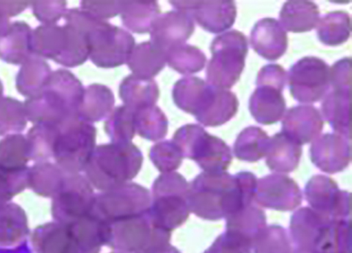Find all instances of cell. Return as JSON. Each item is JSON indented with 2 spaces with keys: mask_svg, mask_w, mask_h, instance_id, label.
I'll return each instance as SVG.
<instances>
[{
  "mask_svg": "<svg viewBox=\"0 0 352 253\" xmlns=\"http://www.w3.org/2000/svg\"><path fill=\"white\" fill-rule=\"evenodd\" d=\"M85 89L80 81L66 69L52 72L42 92L26 100L27 119L34 124H61L79 119L78 110Z\"/></svg>",
  "mask_w": 352,
  "mask_h": 253,
  "instance_id": "3",
  "label": "cell"
},
{
  "mask_svg": "<svg viewBox=\"0 0 352 253\" xmlns=\"http://www.w3.org/2000/svg\"><path fill=\"white\" fill-rule=\"evenodd\" d=\"M120 96L125 106L138 111L155 106L160 97V89L155 80L131 75L122 81Z\"/></svg>",
  "mask_w": 352,
  "mask_h": 253,
  "instance_id": "29",
  "label": "cell"
},
{
  "mask_svg": "<svg viewBox=\"0 0 352 253\" xmlns=\"http://www.w3.org/2000/svg\"><path fill=\"white\" fill-rule=\"evenodd\" d=\"M155 253H182L176 248L169 245L166 248L162 249Z\"/></svg>",
  "mask_w": 352,
  "mask_h": 253,
  "instance_id": "51",
  "label": "cell"
},
{
  "mask_svg": "<svg viewBox=\"0 0 352 253\" xmlns=\"http://www.w3.org/2000/svg\"><path fill=\"white\" fill-rule=\"evenodd\" d=\"M142 162V153L132 142H112L96 147L84 171L93 187L106 192L130 183Z\"/></svg>",
  "mask_w": 352,
  "mask_h": 253,
  "instance_id": "6",
  "label": "cell"
},
{
  "mask_svg": "<svg viewBox=\"0 0 352 253\" xmlns=\"http://www.w3.org/2000/svg\"><path fill=\"white\" fill-rule=\"evenodd\" d=\"M64 17L66 23L86 34L89 58L96 66L111 69L127 63L135 47V39L129 32L78 8L67 10Z\"/></svg>",
  "mask_w": 352,
  "mask_h": 253,
  "instance_id": "5",
  "label": "cell"
},
{
  "mask_svg": "<svg viewBox=\"0 0 352 253\" xmlns=\"http://www.w3.org/2000/svg\"><path fill=\"white\" fill-rule=\"evenodd\" d=\"M9 26L10 25H9L8 18L0 14V37L6 32Z\"/></svg>",
  "mask_w": 352,
  "mask_h": 253,
  "instance_id": "50",
  "label": "cell"
},
{
  "mask_svg": "<svg viewBox=\"0 0 352 253\" xmlns=\"http://www.w3.org/2000/svg\"><path fill=\"white\" fill-rule=\"evenodd\" d=\"M115 104L112 90L107 86L94 84L85 90L78 110L80 120L88 123L98 122L109 116Z\"/></svg>",
  "mask_w": 352,
  "mask_h": 253,
  "instance_id": "28",
  "label": "cell"
},
{
  "mask_svg": "<svg viewBox=\"0 0 352 253\" xmlns=\"http://www.w3.org/2000/svg\"><path fill=\"white\" fill-rule=\"evenodd\" d=\"M266 227L265 212L252 204L226 218V229L228 231L241 234L252 242Z\"/></svg>",
  "mask_w": 352,
  "mask_h": 253,
  "instance_id": "35",
  "label": "cell"
},
{
  "mask_svg": "<svg viewBox=\"0 0 352 253\" xmlns=\"http://www.w3.org/2000/svg\"><path fill=\"white\" fill-rule=\"evenodd\" d=\"M30 2L27 1H0V14L8 18L14 16L25 10Z\"/></svg>",
  "mask_w": 352,
  "mask_h": 253,
  "instance_id": "49",
  "label": "cell"
},
{
  "mask_svg": "<svg viewBox=\"0 0 352 253\" xmlns=\"http://www.w3.org/2000/svg\"><path fill=\"white\" fill-rule=\"evenodd\" d=\"M34 15L44 25H56L67 12L66 1L32 2Z\"/></svg>",
  "mask_w": 352,
  "mask_h": 253,
  "instance_id": "46",
  "label": "cell"
},
{
  "mask_svg": "<svg viewBox=\"0 0 352 253\" xmlns=\"http://www.w3.org/2000/svg\"><path fill=\"white\" fill-rule=\"evenodd\" d=\"M317 26L318 38L327 46H340L350 37L351 18L346 12H329L319 21Z\"/></svg>",
  "mask_w": 352,
  "mask_h": 253,
  "instance_id": "36",
  "label": "cell"
},
{
  "mask_svg": "<svg viewBox=\"0 0 352 253\" xmlns=\"http://www.w3.org/2000/svg\"><path fill=\"white\" fill-rule=\"evenodd\" d=\"M330 68L317 57H305L289 71V87L297 102H318L327 95L330 87Z\"/></svg>",
  "mask_w": 352,
  "mask_h": 253,
  "instance_id": "16",
  "label": "cell"
},
{
  "mask_svg": "<svg viewBox=\"0 0 352 253\" xmlns=\"http://www.w3.org/2000/svg\"><path fill=\"white\" fill-rule=\"evenodd\" d=\"M96 129L80 119L59 124L53 148L56 164L68 174L84 171L96 148Z\"/></svg>",
  "mask_w": 352,
  "mask_h": 253,
  "instance_id": "12",
  "label": "cell"
},
{
  "mask_svg": "<svg viewBox=\"0 0 352 253\" xmlns=\"http://www.w3.org/2000/svg\"><path fill=\"white\" fill-rule=\"evenodd\" d=\"M32 42L30 26L23 21L14 23L0 37V59L11 65H23L33 55Z\"/></svg>",
  "mask_w": 352,
  "mask_h": 253,
  "instance_id": "24",
  "label": "cell"
},
{
  "mask_svg": "<svg viewBox=\"0 0 352 253\" xmlns=\"http://www.w3.org/2000/svg\"><path fill=\"white\" fill-rule=\"evenodd\" d=\"M254 253H292L290 236L281 226L272 225L261 231L252 242Z\"/></svg>",
  "mask_w": 352,
  "mask_h": 253,
  "instance_id": "42",
  "label": "cell"
},
{
  "mask_svg": "<svg viewBox=\"0 0 352 253\" xmlns=\"http://www.w3.org/2000/svg\"><path fill=\"white\" fill-rule=\"evenodd\" d=\"M168 66L182 75H191L201 72L205 67V54L191 45L182 44L166 53Z\"/></svg>",
  "mask_w": 352,
  "mask_h": 253,
  "instance_id": "39",
  "label": "cell"
},
{
  "mask_svg": "<svg viewBox=\"0 0 352 253\" xmlns=\"http://www.w3.org/2000/svg\"><path fill=\"white\" fill-rule=\"evenodd\" d=\"M166 63L165 53L149 41L135 46L126 63L132 75L142 79H152L164 69Z\"/></svg>",
  "mask_w": 352,
  "mask_h": 253,
  "instance_id": "30",
  "label": "cell"
},
{
  "mask_svg": "<svg viewBox=\"0 0 352 253\" xmlns=\"http://www.w3.org/2000/svg\"><path fill=\"white\" fill-rule=\"evenodd\" d=\"M40 253H80L78 243L66 224L52 223L40 229V243H35Z\"/></svg>",
  "mask_w": 352,
  "mask_h": 253,
  "instance_id": "33",
  "label": "cell"
},
{
  "mask_svg": "<svg viewBox=\"0 0 352 253\" xmlns=\"http://www.w3.org/2000/svg\"><path fill=\"white\" fill-rule=\"evenodd\" d=\"M257 178L249 171L236 175L206 173L189 183L188 203L190 212L211 221L228 218L252 204L256 196Z\"/></svg>",
  "mask_w": 352,
  "mask_h": 253,
  "instance_id": "1",
  "label": "cell"
},
{
  "mask_svg": "<svg viewBox=\"0 0 352 253\" xmlns=\"http://www.w3.org/2000/svg\"><path fill=\"white\" fill-rule=\"evenodd\" d=\"M177 11L190 15L207 32L219 34L231 28L236 21L237 8L228 1H170Z\"/></svg>",
  "mask_w": 352,
  "mask_h": 253,
  "instance_id": "18",
  "label": "cell"
},
{
  "mask_svg": "<svg viewBox=\"0 0 352 253\" xmlns=\"http://www.w3.org/2000/svg\"><path fill=\"white\" fill-rule=\"evenodd\" d=\"M195 32L192 16L182 11H173L160 14L153 21L151 43L162 52L186 43Z\"/></svg>",
  "mask_w": 352,
  "mask_h": 253,
  "instance_id": "20",
  "label": "cell"
},
{
  "mask_svg": "<svg viewBox=\"0 0 352 253\" xmlns=\"http://www.w3.org/2000/svg\"><path fill=\"white\" fill-rule=\"evenodd\" d=\"M149 157L162 174L174 173L182 166L184 159L177 144L168 140L153 146L151 148Z\"/></svg>",
  "mask_w": 352,
  "mask_h": 253,
  "instance_id": "44",
  "label": "cell"
},
{
  "mask_svg": "<svg viewBox=\"0 0 352 253\" xmlns=\"http://www.w3.org/2000/svg\"><path fill=\"white\" fill-rule=\"evenodd\" d=\"M270 139L258 126H248L238 135L234 144V155L240 160L256 162L266 157Z\"/></svg>",
  "mask_w": 352,
  "mask_h": 253,
  "instance_id": "34",
  "label": "cell"
},
{
  "mask_svg": "<svg viewBox=\"0 0 352 253\" xmlns=\"http://www.w3.org/2000/svg\"><path fill=\"white\" fill-rule=\"evenodd\" d=\"M302 153L300 144L278 133L270 139L266 164L274 173H290L299 166Z\"/></svg>",
  "mask_w": 352,
  "mask_h": 253,
  "instance_id": "25",
  "label": "cell"
},
{
  "mask_svg": "<svg viewBox=\"0 0 352 253\" xmlns=\"http://www.w3.org/2000/svg\"><path fill=\"white\" fill-rule=\"evenodd\" d=\"M312 210L336 219H351V194L341 191L338 184L324 175L312 177L305 188Z\"/></svg>",
  "mask_w": 352,
  "mask_h": 253,
  "instance_id": "17",
  "label": "cell"
},
{
  "mask_svg": "<svg viewBox=\"0 0 352 253\" xmlns=\"http://www.w3.org/2000/svg\"><path fill=\"white\" fill-rule=\"evenodd\" d=\"M174 102L180 110L195 117L206 126H219L236 115L238 98L228 89L213 87L197 77L180 79L173 91Z\"/></svg>",
  "mask_w": 352,
  "mask_h": 253,
  "instance_id": "4",
  "label": "cell"
},
{
  "mask_svg": "<svg viewBox=\"0 0 352 253\" xmlns=\"http://www.w3.org/2000/svg\"><path fill=\"white\" fill-rule=\"evenodd\" d=\"M252 241L242 234L226 230L204 253H252Z\"/></svg>",
  "mask_w": 352,
  "mask_h": 253,
  "instance_id": "45",
  "label": "cell"
},
{
  "mask_svg": "<svg viewBox=\"0 0 352 253\" xmlns=\"http://www.w3.org/2000/svg\"><path fill=\"white\" fill-rule=\"evenodd\" d=\"M106 245L129 253H155L170 245L171 232L153 223L149 210L119 221L106 224Z\"/></svg>",
  "mask_w": 352,
  "mask_h": 253,
  "instance_id": "8",
  "label": "cell"
},
{
  "mask_svg": "<svg viewBox=\"0 0 352 253\" xmlns=\"http://www.w3.org/2000/svg\"><path fill=\"white\" fill-rule=\"evenodd\" d=\"M279 19L285 30L293 33L308 32L319 23V8L311 1H287L282 8Z\"/></svg>",
  "mask_w": 352,
  "mask_h": 253,
  "instance_id": "27",
  "label": "cell"
},
{
  "mask_svg": "<svg viewBox=\"0 0 352 253\" xmlns=\"http://www.w3.org/2000/svg\"><path fill=\"white\" fill-rule=\"evenodd\" d=\"M287 72L278 65H268L258 72L257 88L250 99V111L257 122L274 124L280 121L286 111L283 91Z\"/></svg>",
  "mask_w": 352,
  "mask_h": 253,
  "instance_id": "13",
  "label": "cell"
},
{
  "mask_svg": "<svg viewBox=\"0 0 352 253\" xmlns=\"http://www.w3.org/2000/svg\"><path fill=\"white\" fill-rule=\"evenodd\" d=\"M330 84L333 88L351 89V59L345 58L335 63L330 69Z\"/></svg>",
  "mask_w": 352,
  "mask_h": 253,
  "instance_id": "48",
  "label": "cell"
},
{
  "mask_svg": "<svg viewBox=\"0 0 352 253\" xmlns=\"http://www.w3.org/2000/svg\"><path fill=\"white\" fill-rule=\"evenodd\" d=\"M24 104L16 99H0V135L23 131L27 124Z\"/></svg>",
  "mask_w": 352,
  "mask_h": 253,
  "instance_id": "43",
  "label": "cell"
},
{
  "mask_svg": "<svg viewBox=\"0 0 352 253\" xmlns=\"http://www.w3.org/2000/svg\"><path fill=\"white\" fill-rule=\"evenodd\" d=\"M52 74L48 63L32 55L23 65L16 76V89L29 98L39 95Z\"/></svg>",
  "mask_w": 352,
  "mask_h": 253,
  "instance_id": "31",
  "label": "cell"
},
{
  "mask_svg": "<svg viewBox=\"0 0 352 253\" xmlns=\"http://www.w3.org/2000/svg\"><path fill=\"white\" fill-rule=\"evenodd\" d=\"M96 194L86 177L67 174L53 197L52 214L58 223L69 224L92 214Z\"/></svg>",
  "mask_w": 352,
  "mask_h": 253,
  "instance_id": "15",
  "label": "cell"
},
{
  "mask_svg": "<svg viewBox=\"0 0 352 253\" xmlns=\"http://www.w3.org/2000/svg\"><path fill=\"white\" fill-rule=\"evenodd\" d=\"M173 141L184 158L194 160L206 173H223L232 164V151L228 144L200 125L182 126L175 132Z\"/></svg>",
  "mask_w": 352,
  "mask_h": 253,
  "instance_id": "11",
  "label": "cell"
},
{
  "mask_svg": "<svg viewBox=\"0 0 352 253\" xmlns=\"http://www.w3.org/2000/svg\"><path fill=\"white\" fill-rule=\"evenodd\" d=\"M151 201L148 188L130 182L96 194L92 214L104 223L111 224L148 211Z\"/></svg>",
  "mask_w": 352,
  "mask_h": 253,
  "instance_id": "14",
  "label": "cell"
},
{
  "mask_svg": "<svg viewBox=\"0 0 352 253\" xmlns=\"http://www.w3.org/2000/svg\"><path fill=\"white\" fill-rule=\"evenodd\" d=\"M254 200L267 209L290 212L301 205L302 195L292 178L275 174L258 180Z\"/></svg>",
  "mask_w": 352,
  "mask_h": 253,
  "instance_id": "19",
  "label": "cell"
},
{
  "mask_svg": "<svg viewBox=\"0 0 352 253\" xmlns=\"http://www.w3.org/2000/svg\"><path fill=\"white\" fill-rule=\"evenodd\" d=\"M189 184L177 173L162 174L153 182L149 214L157 227L170 232L182 226L190 214Z\"/></svg>",
  "mask_w": 352,
  "mask_h": 253,
  "instance_id": "9",
  "label": "cell"
},
{
  "mask_svg": "<svg viewBox=\"0 0 352 253\" xmlns=\"http://www.w3.org/2000/svg\"><path fill=\"white\" fill-rule=\"evenodd\" d=\"M292 253H351V219H336L304 207L291 219Z\"/></svg>",
  "mask_w": 352,
  "mask_h": 253,
  "instance_id": "2",
  "label": "cell"
},
{
  "mask_svg": "<svg viewBox=\"0 0 352 253\" xmlns=\"http://www.w3.org/2000/svg\"><path fill=\"white\" fill-rule=\"evenodd\" d=\"M134 123L136 133L144 139L157 142L166 137L168 121L156 105L134 111Z\"/></svg>",
  "mask_w": 352,
  "mask_h": 253,
  "instance_id": "37",
  "label": "cell"
},
{
  "mask_svg": "<svg viewBox=\"0 0 352 253\" xmlns=\"http://www.w3.org/2000/svg\"><path fill=\"white\" fill-rule=\"evenodd\" d=\"M59 125L50 123L37 124L29 131L28 142L30 159L38 162H47L53 157Z\"/></svg>",
  "mask_w": 352,
  "mask_h": 253,
  "instance_id": "38",
  "label": "cell"
},
{
  "mask_svg": "<svg viewBox=\"0 0 352 253\" xmlns=\"http://www.w3.org/2000/svg\"><path fill=\"white\" fill-rule=\"evenodd\" d=\"M323 125L322 115L317 108L312 105H299L286 113L282 133L302 146L318 139Z\"/></svg>",
  "mask_w": 352,
  "mask_h": 253,
  "instance_id": "22",
  "label": "cell"
},
{
  "mask_svg": "<svg viewBox=\"0 0 352 253\" xmlns=\"http://www.w3.org/2000/svg\"><path fill=\"white\" fill-rule=\"evenodd\" d=\"M252 48L265 59L275 61L285 55L287 35L283 25L274 18H265L254 27L250 35Z\"/></svg>",
  "mask_w": 352,
  "mask_h": 253,
  "instance_id": "23",
  "label": "cell"
},
{
  "mask_svg": "<svg viewBox=\"0 0 352 253\" xmlns=\"http://www.w3.org/2000/svg\"><path fill=\"white\" fill-rule=\"evenodd\" d=\"M30 159L28 142L23 135H9L0 142V165L3 167L23 168Z\"/></svg>",
  "mask_w": 352,
  "mask_h": 253,
  "instance_id": "41",
  "label": "cell"
},
{
  "mask_svg": "<svg viewBox=\"0 0 352 253\" xmlns=\"http://www.w3.org/2000/svg\"><path fill=\"white\" fill-rule=\"evenodd\" d=\"M33 55L66 67L82 65L89 57L86 35L75 26L43 25L32 32Z\"/></svg>",
  "mask_w": 352,
  "mask_h": 253,
  "instance_id": "7",
  "label": "cell"
},
{
  "mask_svg": "<svg viewBox=\"0 0 352 253\" xmlns=\"http://www.w3.org/2000/svg\"><path fill=\"white\" fill-rule=\"evenodd\" d=\"M104 131L112 142H131L137 133L134 111L125 105L115 108L104 123Z\"/></svg>",
  "mask_w": 352,
  "mask_h": 253,
  "instance_id": "40",
  "label": "cell"
},
{
  "mask_svg": "<svg viewBox=\"0 0 352 253\" xmlns=\"http://www.w3.org/2000/svg\"><path fill=\"white\" fill-rule=\"evenodd\" d=\"M351 157V139L337 133L322 135L310 148L311 162L324 173L336 174L345 170Z\"/></svg>",
  "mask_w": 352,
  "mask_h": 253,
  "instance_id": "21",
  "label": "cell"
},
{
  "mask_svg": "<svg viewBox=\"0 0 352 253\" xmlns=\"http://www.w3.org/2000/svg\"><path fill=\"white\" fill-rule=\"evenodd\" d=\"M120 14L124 25L129 30L146 34L160 14V8L157 1H120Z\"/></svg>",
  "mask_w": 352,
  "mask_h": 253,
  "instance_id": "32",
  "label": "cell"
},
{
  "mask_svg": "<svg viewBox=\"0 0 352 253\" xmlns=\"http://www.w3.org/2000/svg\"><path fill=\"white\" fill-rule=\"evenodd\" d=\"M80 7L81 10L100 21L120 14V1H82Z\"/></svg>",
  "mask_w": 352,
  "mask_h": 253,
  "instance_id": "47",
  "label": "cell"
},
{
  "mask_svg": "<svg viewBox=\"0 0 352 253\" xmlns=\"http://www.w3.org/2000/svg\"><path fill=\"white\" fill-rule=\"evenodd\" d=\"M3 93V87L1 80H0V99L2 98Z\"/></svg>",
  "mask_w": 352,
  "mask_h": 253,
  "instance_id": "52",
  "label": "cell"
},
{
  "mask_svg": "<svg viewBox=\"0 0 352 253\" xmlns=\"http://www.w3.org/2000/svg\"><path fill=\"white\" fill-rule=\"evenodd\" d=\"M351 89L333 88L324 96L321 105L322 117L336 133L351 139L350 133Z\"/></svg>",
  "mask_w": 352,
  "mask_h": 253,
  "instance_id": "26",
  "label": "cell"
},
{
  "mask_svg": "<svg viewBox=\"0 0 352 253\" xmlns=\"http://www.w3.org/2000/svg\"><path fill=\"white\" fill-rule=\"evenodd\" d=\"M111 253H129V252H126L121 251V250H114L113 252H112Z\"/></svg>",
  "mask_w": 352,
  "mask_h": 253,
  "instance_id": "53",
  "label": "cell"
},
{
  "mask_svg": "<svg viewBox=\"0 0 352 253\" xmlns=\"http://www.w3.org/2000/svg\"><path fill=\"white\" fill-rule=\"evenodd\" d=\"M212 54L206 69L207 83L220 89H231L239 80L248 53L246 36L237 30L216 37L211 45Z\"/></svg>",
  "mask_w": 352,
  "mask_h": 253,
  "instance_id": "10",
  "label": "cell"
}]
</instances>
